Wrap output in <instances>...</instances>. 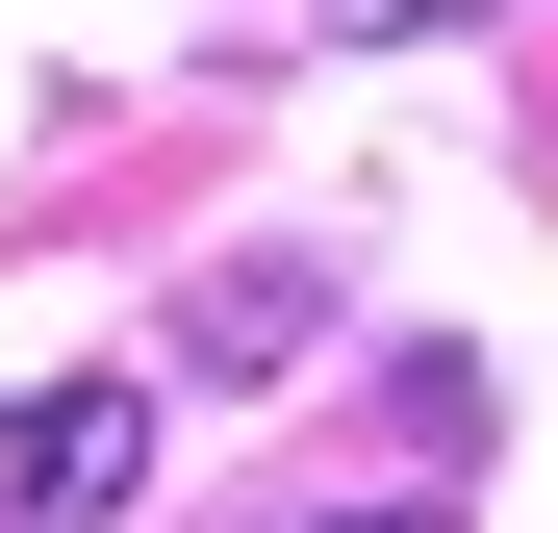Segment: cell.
<instances>
[{
  "label": "cell",
  "mask_w": 558,
  "mask_h": 533,
  "mask_svg": "<svg viewBox=\"0 0 558 533\" xmlns=\"http://www.w3.org/2000/svg\"><path fill=\"white\" fill-rule=\"evenodd\" d=\"M128 483H153V407L128 381H26L0 407V533H128Z\"/></svg>",
  "instance_id": "1"
},
{
  "label": "cell",
  "mask_w": 558,
  "mask_h": 533,
  "mask_svg": "<svg viewBox=\"0 0 558 533\" xmlns=\"http://www.w3.org/2000/svg\"><path fill=\"white\" fill-rule=\"evenodd\" d=\"M305 330H330V280H305V254H229V280L178 305V355H204V381H279Z\"/></svg>",
  "instance_id": "2"
},
{
  "label": "cell",
  "mask_w": 558,
  "mask_h": 533,
  "mask_svg": "<svg viewBox=\"0 0 558 533\" xmlns=\"http://www.w3.org/2000/svg\"><path fill=\"white\" fill-rule=\"evenodd\" d=\"M305 26H330V51H407V26H457V0H305Z\"/></svg>",
  "instance_id": "3"
},
{
  "label": "cell",
  "mask_w": 558,
  "mask_h": 533,
  "mask_svg": "<svg viewBox=\"0 0 558 533\" xmlns=\"http://www.w3.org/2000/svg\"><path fill=\"white\" fill-rule=\"evenodd\" d=\"M330 533H457V508H330Z\"/></svg>",
  "instance_id": "4"
}]
</instances>
